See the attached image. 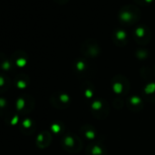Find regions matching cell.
Listing matches in <instances>:
<instances>
[{
	"instance_id": "6da1fadb",
	"label": "cell",
	"mask_w": 155,
	"mask_h": 155,
	"mask_svg": "<svg viewBox=\"0 0 155 155\" xmlns=\"http://www.w3.org/2000/svg\"><path fill=\"white\" fill-rule=\"evenodd\" d=\"M138 10L135 8L131 10H128V7L124 8V11L120 10V20L124 21L125 23H133L134 21L137 20V15H138Z\"/></svg>"
}]
</instances>
